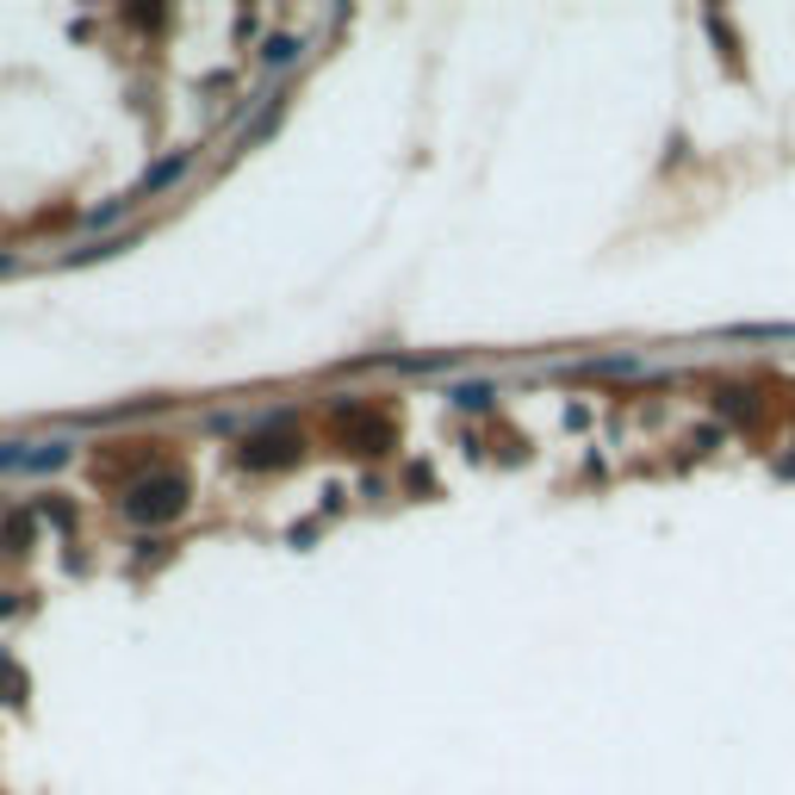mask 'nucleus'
Segmentation results:
<instances>
[{"mask_svg": "<svg viewBox=\"0 0 795 795\" xmlns=\"http://www.w3.org/2000/svg\"><path fill=\"white\" fill-rule=\"evenodd\" d=\"M119 510H125V522H137V529H162V522H174V516L187 510V479L181 472H150V479H137L119 498Z\"/></svg>", "mask_w": 795, "mask_h": 795, "instance_id": "f257e3e1", "label": "nucleus"}, {"mask_svg": "<svg viewBox=\"0 0 795 795\" xmlns=\"http://www.w3.org/2000/svg\"><path fill=\"white\" fill-rule=\"evenodd\" d=\"M236 460H243V467L249 472H262V467H286V460H298V441L293 436H255V441H243V453H236Z\"/></svg>", "mask_w": 795, "mask_h": 795, "instance_id": "f03ea898", "label": "nucleus"}, {"mask_svg": "<svg viewBox=\"0 0 795 795\" xmlns=\"http://www.w3.org/2000/svg\"><path fill=\"white\" fill-rule=\"evenodd\" d=\"M187 169H193V156H187V150H174V156L150 162V174H143V181H137V200H150V193L174 187V181H181V174H187Z\"/></svg>", "mask_w": 795, "mask_h": 795, "instance_id": "7ed1b4c3", "label": "nucleus"}, {"mask_svg": "<svg viewBox=\"0 0 795 795\" xmlns=\"http://www.w3.org/2000/svg\"><path fill=\"white\" fill-rule=\"evenodd\" d=\"M32 547V510H13L0 522V553H26Z\"/></svg>", "mask_w": 795, "mask_h": 795, "instance_id": "20e7f679", "label": "nucleus"}, {"mask_svg": "<svg viewBox=\"0 0 795 795\" xmlns=\"http://www.w3.org/2000/svg\"><path fill=\"white\" fill-rule=\"evenodd\" d=\"M262 63H267V69H293V63H298V38H267V44H262Z\"/></svg>", "mask_w": 795, "mask_h": 795, "instance_id": "39448f33", "label": "nucleus"}, {"mask_svg": "<svg viewBox=\"0 0 795 795\" xmlns=\"http://www.w3.org/2000/svg\"><path fill=\"white\" fill-rule=\"evenodd\" d=\"M0 696H7V702H26V677L13 671V659H7V653H0Z\"/></svg>", "mask_w": 795, "mask_h": 795, "instance_id": "423d86ee", "label": "nucleus"}, {"mask_svg": "<svg viewBox=\"0 0 795 795\" xmlns=\"http://www.w3.org/2000/svg\"><path fill=\"white\" fill-rule=\"evenodd\" d=\"M453 405H460V410H485V405H491V386H460V391H453Z\"/></svg>", "mask_w": 795, "mask_h": 795, "instance_id": "0eeeda50", "label": "nucleus"}, {"mask_svg": "<svg viewBox=\"0 0 795 795\" xmlns=\"http://www.w3.org/2000/svg\"><path fill=\"white\" fill-rule=\"evenodd\" d=\"M119 212H131V200H112V205H100V212H94V224H112Z\"/></svg>", "mask_w": 795, "mask_h": 795, "instance_id": "6e6552de", "label": "nucleus"}]
</instances>
